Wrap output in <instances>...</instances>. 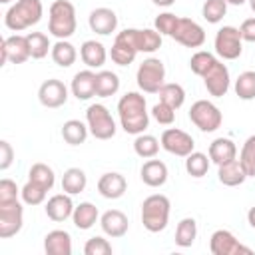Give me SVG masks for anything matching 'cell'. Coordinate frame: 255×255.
Masks as SVG:
<instances>
[{"mask_svg": "<svg viewBox=\"0 0 255 255\" xmlns=\"http://www.w3.org/2000/svg\"><path fill=\"white\" fill-rule=\"evenodd\" d=\"M118 116H120V126L126 133L139 135L147 129L149 126V112L145 98L139 92H128L120 98L118 102Z\"/></svg>", "mask_w": 255, "mask_h": 255, "instance_id": "1", "label": "cell"}, {"mask_svg": "<svg viewBox=\"0 0 255 255\" xmlns=\"http://www.w3.org/2000/svg\"><path fill=\"white\" fill-rule=\"evenodd\" d=\"M78 26L76 8L70 0H54L48 10V32L58 40H68L74 36Z\"/></svg>", "mask_w": 255, "mask_h": 255, "instance_id": "2", "label": "cell"}, {"mask_svg": "<svg viewBox=\"0 0 255 255\" xmlns=\"http://www.w3.org/2000/svg\"><path fill=\"white\" fill-rule=\"evenodd\" d=\"M44 6L40 0H16L4 14V24L12 32H22L42 20Z\"/></svg>", "mask_w": 255, "mask_h": 255, "instance_id": "3", "label": "cell"}, {"mask_svg": "<svg viewBox=\"0 0 255 255\" xmlns=\"http://www.w3.org/2000/svg\"><path fill=\"white\" fill-rule=\"evenodd\" d=\"M171 203L163 193H153L141 203V223L149 233H159L167 227Z\"/></svg>", "mask_w": 255, "mask_h": 255, "instance_id": "4", "label": "cell"}, {"mask_svg": "<svg viewBox=\"0 0 255 255\" xmlns=\"http://www.w3.org/2000/svg\"><path fill=\"white\" fill-rule=\"evenodd\" d=\"M189 120H191V124L199 131L211 133V131H215V129L221 128L223 114H221V110L213 102H209V100H197L189 108Z\"/></svg>", "mask_w": 255, "mask_h": 255, "instance_id": "5", "label": "cell"}, {"mask_svg": "<svg viewBox=\"0 0 255 255\" xmlns=\"http://www.w3.org/2000/svg\"><path fill=\"white\" fill-rule=\"evenodd\" d=\"M137 88L145 94H157L165 84V66L159 58H145L135 72Z\"/></svg>", "mask_w": 255, "mask_h": 255, "instance_id": "6", "label": "cell"}, {"mask_svg": "<svg viewBox=\"0 0 255 255\" xmlns=\"http://www.w3.org/2000/svg\"><path fill=\"white\" fill-rule=\"evenodd\" d=\"M86 124L96 139H112L116 135V122L104 104H92L86 110Z\"/></svg>", "mask_w": 255, "mask_h": 255, "instance_id": "7", "label": "cell"}, {"mask_svg": "<svg viewBox=\"0 0 255 255\" xmlns=\"http://www.w3.org/2000/svg\"><path fill=\"white\" fill-rule=\"evenodd\" d=\"M118 36L122 40H126L137 54H153L155 50H159L161 46V34L155 28H126L122 32H118Z\"/></svg>", "mask_w": 255, "mask_h": 255, "instance_id": "8", "label": "cell"}, {"mask_svg": "<svg viewBox=\"0 0 255 255\" xmlns=\"http://www.w3.org/2000/svg\"><path fill=\"white\" fill-rule=\"evenodd\" d=\"M215 54L223 60H237L243 52V38L239 28L235 26H223L217 30L215 40H213Z\"/></svg>", "mask_w": 255, "mask_h": 255, "instance_id": "9", "label": "cell"}, {"mask_svg": "<svg viewBox=\"0 0 255 255\" xmlns=\"http://www.w3.org/2000/svg\"><path fill=\"white\" fill-rule=\"evenodd\" d=\"M159 143H161V147L167 153L177 155V157H187L195 149L193 137L187 131L179 129V128H167V129H163V133L159 137Z\"/></svg>", "mask_w": 255, "mask_h": 255, "instance_id": "10", "label": "cell"}, {"mask_svg": "<svg viewBox=\"0 0 255 255\" xmlns=\"http://www.w3.org/2000/svg\"><path fill=\"white\" fill-rule=\"evenodd\" d=\"M24 225V207L16 201L0 203V239L14 237Z\"/></svg>", "mask_w": 255, "mask_h": 255, "instance_id": "11", "label": "cell"}, {"mask_svg": "<svg viewBox=\"0 0 255 255\" xmlns=\"http://www.w3.org/2000/svg\"><path fill=\"white\" fill-rule=\"evenodd\" d=\"M209 251L213 255H251L253 251L239 243L229 229H217L209 237Z\"/></svg>", "mask_w": 255, "mask_h": 255, "instance_id": "12", "label": "cell"}, {"mask_svg": "<svg viewBox=\"0 0 255 255\" xmlns=\"http://www.w3.org/2000/svg\"><path fill=\"white\" fill-rule=\"evenodd\" d=\"M201 80H203L205 90H207L209 96H213V98H223V96L229 92V86H231L229 70H227V66H225L221 60H215L213 66L201 76Z\"/></svg>", "mask_w": 255, "mask_h": 255, "instance_id": "13", "label": "cell"}, {"mask_svg": "<svg viewBox=\"0 0 255 255\" xmlns=\"http://www.w3.org/2000/svg\"><path fill=\"white\" fill-rule=\"evenodd\" d=\"M171 38L175 42H179L181 46H185V48H199L205 42V30L195 20L179 16L177 26H175Z\"/></svg>", "mask_w": 255, "mask_h": 255, "instance_id": "14", "label": "cell"}, {"mask_svg": "<svg viewBox=\"0 0 255 255\" xmlns=\"http://www.w3.org/2000/svg\"><path fill=\"white\" fill-rule=\"evenodd\" d=\"M2 66L4 64H24L30 56V44H28V38L22 36V34H12L8 38L2 40Z\"/></svg>", "mask_w": 255, "mask_h": 255, "instance_id": "15", "label": "cell"}, {"mask_svg": "<svg viewBox=\"0 0 255 255\" xmlns=\"http://www.w3.org/2000/svg\"><path fill=\"white\" fill-rule=\"evenodd\" d=\"M38 100L44 108H60L68 102V88L62 80H56V78H50L46 82L40 84L38 88Z\"/></svg>", "mask_w": 255, "mask_h": 255, "instance_id": "16", "label": "cell"}, {"mask_svg": "<svg viewBox=\"0 0 255 255\" xmlns=\"http://www.w3.org/2000/svg\"><path fill=\"white\" fill-rule=\"evenodd\" d=\"M88 26H90L92 32H96L100 36H110L118 28V16H116V12L112 8L100 6V8H94L90 12Z\"/></svg>", "mask_w": 255, "mask_h": 255, "instance_id": "17", "label": "cell"}, {"mask_svg": "<svg viewBox=\"0 0 255 255\" xmlns=\"http://www.w3.org/2000/svg\"><path fill=\"white\" fill-rule=\"evenodd\" d=\"M100 225H102V231L112 237V239H120L128 233L129 229V221H128V215L120 209H108L100 215Z\"/></svg>", "mask_w": 255, "mask_h": 255, "instance_id": "18", "label": "cell"}, {"mask_svg": "<svg viewBox=\"0 0 255 255\" xmlns=\"http://www.w3.org/2000/svg\"><path fill=\"white\" fill-rule=\"evenodd\" d=\"M74 207H76V205H74V201H72V195L64 191V193L52 195V197L46 201L44 211H46L48 219H52V221H56V223H62V221H66L68 217H72Z\"/></svg>", "mask_w": 255, "mask_h": 255, "instance_id": "19", "label": "cell"}, {"mask_svg": "<svg viewBox=\"0 0 255 255\" xmlns=\"http://www.w3.org/2000/svg\"><path fill=\"white\" fill-rule=\"evenodd\" d=\"M128 189V181L118 171H108L98 179V191L106 199H120Z\"/></svg>", "mask_w": 255, "mask_h": 255, "instance_id": "20", "label": "cell"}, {"mask_svg": "<svg viewBox=\"0 0 255 255\" xmlns=\"http://www.w3.org/2000/svg\"><path fill=\"white\" fill-rule=\"evenodd\" d=\"M44 251L48 255H72V235L66 229H52L44 237Z\"/></svg>", "mask_w": 255, "mask_h": 255, "instance_id": "21", "label": "cell"}, {"mask_svg": "<svg viewBox=\"0 0 255 255\" xmlns=\"http://www.w3.org/2000/svg\"><path fill=\"white\" fill-rule=\"evenodd\" d=\"M70 92L74 98L86 102L96 96V74L92 70H82L72 78Z\"/></svg>", "mask_w": 255, "mask_h": 255, "instance_id": "22", "label": "cell"}, {"mask_svg": "<svg viewBox=\"0 0 255 255\" xmlns=\"http://www.w3.org/2000/svg\"><path fill=\"white\" fill-rule=\"evenodd\" d=\"M167 165L161 161V159H147L141 169H139V177L145 185L149 187H161L165 181H167Z\"/></svg>", "mask_w": 255, "mask_h": 255, "instance_id": "23", "label": "cell"}, {"mask_svg": "<svg viewBox=\"0 0 255 255\" xmlns=\"http://www.w3.org/2000/svg\"><path fill=\"white\" fill-rule=\"evenodd\" d=\"M217 167H219L217 169V179H219V183H223L227 187H237L247 179V171L243 169L239 157H235L227 163H221Z\"/></svg>", "mask_w": 255, "mask_h": 255, "instance_id": "24", "label": "cell"}, {"mask_svg": "<svg viewBox=\"0 0 255 255\" xmlns=\"http://www.w3.org/2000/svg\"><path fill=\"white\" fill-rule=\"evenodd\" d=\"M80 58L82 62L92 70V68H102L108 60V52H106V46L98 40H86L82 46H80Z\"/></svg>", "mask_w": 255, "mask_h": 255, "instance_id": "25", "label": "cell"}, {"mask_svg": "<svg viewBox=\"0 0 255 255\" xmlns=\"http://www.w3.org/2000/svg\"><path fill=\"white\" fill-rule=\"evenodd\" d=\"M207 155L215 165H221V163H227V161L237 157V145L229 137H215L209 143V153Z\"/></svg>", "mask_w": 255, "mask_h": 255, "instance_id": "26", "label": "cell"}, {"mask_svg": "<svg viewBox=\"0 0 255 255\" xmlns=\"http://www.w3.org/2000/svg\"><path fill=\"white\" fill-rule=\"evenodd\" d=\"M98 219H100V211H98V207H96L94 203H90V201H82L80 205L74 207L72 221H74V225H76L78 229L88 231V229H92V227L96 225Z\"/></svg>", "mask_w": 255, "mask_h": 255, "instance_id": "27", "label": "cell"}, {"mask_svg": "<svg viewBox=\"0 0 255 255\" xmlns=\"http://www.w3.org/2000/svg\"><path fill=\"white\" fill-rule=\"evenodd\" d=\"M88 185V175L84 169L80 167H68L62 175V191L70 193V195H78L86 189Z\"/></svg>", "mask_w": 255, "mask_h": 255, "instance_id": "28", "label": "cell"}, {"mask_svg": "<svg viewBox=\"0 0 255 255\" xmlns=\"http://www.w3.org/2000/svg\"><path fill=\"white\" fill-rule=\"evenodd\" d=\"M120 90V76L112 70H100L96 74V96L98 98H110L116 96Z\"/></svg>", "mask_w": 255, "mask_h": 255, "instance_id": "29", "label": "cell"}, {"mask_svg": "<svg viewBox=\"0 0 255 255\" xmlns=\"http://www.w3.org/2000/svg\"><path fill=\"white\" fill-rule=\"evenodd\" d=\"M52 60L56 66L60 68H70L76 58H78V52H76V46L68 40H58L56 44H52V52H50Z\"/></svg>", "mask_w": 255, "mask_h": 255, "instance_id": "30", "label": "cell"}, {"mask_svg": "<svg viewBox=\"0 0 255 255\" xmlns=\"http://www.w3.org/2000/svg\"><path fill=\"white\" fill-rule=\"evenodd\" d=\"M88 133H90L88 124H84L80 120H68L62 126V137L70 145H82L88 139Z\"/></svg>", "mask_w": 255, "mask_h": 255, "instance_id": "31", "label": "cell"}, {"mask_svg": "<svg viewBox=\"0 0 255 255\" xmlns=\"http://www.w3.org/2000/svg\"><path fill=\"white\" fill-rule=\"evenodd\" d=\"M197 237V223L193 217H183L175 227V245L177 247H191Z\"/></svg>", "mask_w": 255, "mask_h": 255, "instance_id": "32", "label": "cell"}, {"mask_svg": "<svg viewBox=\"0 0 255 255\" xmlns=\"http://www.w3.org/2000/svg\"><path fill=\"white\" fill-rule=\"evenodd\" d=\"M157 96H159V102H165L173 110H179L183 106V102H185V90L175 82H165L159 88Z\"/></svg>", "mask_w": 255, "mask_h": 255, "instance_id": "33", "label": "cell"}, {"mask_svg": "<svg viewBox=\"0 0 255 255\" xmlns=\"http://www.w3.org/2000/svg\"><path fill=\"white\" fill-rule=\"evenodd\" d=\"M159 139L155 137V135H151V133H139V135H135V139H133V151L139 155V157H143V159H151V157H155L157 155V151H159Z\"/></svg>", "mask_w": 255, "mask_h": 255, "instance_id": "34", "label": "cell"}, {"mask_svg": "<svg viewBox=\"0 0 255 255\" xmlns=\"http://www.w3.org/2000/svg\"><path fill=\"white\" fill-rule=\"evenodd\" d=\"M110 56H112V62H114V64H118V66H129V64L135 60L137 52H135L126 40H122V38L116 34V40H114V46H112V50H110Z\"/></svg>", "mask_w": 255, "mask_h": 255, "instance_id": "35", "label": "cell"}, {"mask_svg": "<svg viewBox=\"0 0 255 255\" xmlns=\"http://www.w3.org/2000/svg\"><path fill=\"white\" fill-rule=\"evenodd\" d=\"M28 179L40 183L42 187H46L50 191L54 187V183H56V173L48 163L38 161V163H32V167L28 169Z\"/></svg>", "mask_w": 255, "mask_h": 255, "instance_id": "36", "label": "cell"}, {"mask_svg": "<svg viewBox=\"0 0 255 255\" xmlns=\"http://www.w3.org/2000/svg\"><path fill=\"white\" fill-rule=\"evenodd\" d=\"M209 163H211L209 155H205V153L193 149V151L185 157V171H187L191 177L199 179V177H203V175L209 171Z\"/></svg>", "mask_w": 255, "mask_h": 255, "instance_id": "37", "label": "cell"}, {"mask_svg": "<svg viewBox=\"0 0 255 255\" xmlns=\"http://www.w3.org/2000/svg\"><path fill=\"white\" fill-rule=\"evenodd\" d=\"M235 94L239 100H255V70H245L235 80Z\"/></svg>", "mask_w": 255, "mask_h": 255, "instance_id": "38", "label": "cell"}, {"mask_svg": "<svg viewBox=\"0 0 255 255\" xmlns=\"http://www.w3.org/2000/svg\"><path fill=\"white\" fill-rule=\"evenodd\" d=\"M26 38L30 44V56L34 60H42L48 56V52H52L50 38L44 32H30V34H26Z\"/></svg>", "mask_w": 255, "mask_h": 255, "instance_id": "39", "label": "cell"}, {"mask_svg": "<svg viewBox=\"0 0 255 255\" xmlns=\"http://www.w3.org/2000/svg\"><path fill=\"white\" fill-rule=\"evenodd\" d=\"M46 193H48L46 187H42L36 181H30V179L20 189V197H22V201L26 205H40V203H44L46 201Z\"/></svg>", "mask_w": 255, "mask_h": 255, "instance_id": "40", "label": "cell"}, {"mask_svg": "<svg viewBox=\"0 0 255 255\" xmlns=\"http://www.w3.org/2000/svg\"><path fill=\"white\" fill-rule=\"evenodd\" d=\"M227 14V0H205L201 6V16L209 24H219Z\"/></svg>", "mask_w": 255, "mask_h": 255, "instance_id": "41", "label": "cell"}, {"mask_svg": "<svg viewBox=\"0 0 255 255\" xmlns=\"http://www.w3.org/2000/svg\"><path fill=\"white\" fill-rule=\"evenodd\" d=\"M239 161L247 171V177H255V133L249 135L239 151Z\"/></svg>", "mask_w": 255, "mask_h": 255, "instance_id": "42", "label": "cell"}, {"mask_svg": "<svg viewBox=\"0 0 255 255\" xmlns=\"http://www.w3.org/2000/svg\"><path fill=\"white\" fill-rule=\"evenodd\" d=\"M217 58L211 54V52H205V50H199V52H195L191 58H189V68H191V72L195 74V76H203L211 66H213V62H215Z\"/></svg>", "mask_w": 255, "mask_h": 255, "instance_id": "43", "label": "cell"}, {"mask_svg": "<svg viewBox=\"0 0 255 255\" xmlns=\"http://www.w3.org/2000/svg\"><path fill=\"white\" fill-rule=\"evenodd\" d=\"M112 251H114L112 243L106 237H100V235L90 237L86 241V245H84V253L86 255H112Z\"/></svg>", "mask_w": 255, "mask_h": 255, "instance_id": "44", "label": "cell"}, {"mask_svg": "<svg viewBox=\"0 0 255 255\" xmlns=\"http://www.w3.org/2000/svg\"><path fill=\"white\" fill-rule=\"evenodd\" d=\"M177 20H179V16H175L173 12H161V14L155 18L153 28H155L161 36H169V38H171L173 30H175V26H177Z\"/></svg>", "mask_w": 255, "mask_h": 255, "instance_id": "45", "label": "cell"}, {"mask_svg": "<svg viewBox=\"0 0 255 255\" xmlns=\"http://www.w3.org/2000/svg\"><path fill=\"white\" fill-rule=\"evenodd\" d=\"M151 116L157 124L161 126H171L173 120H175V110L171 106H167L165 102H157L153 108H151Z\"/></svg>", "mask_w": 255, "mask_h": 255, "instance_id": "46", "label": "cell"}, {"mask_svg": "<svg viewBox=\"0 0 255 255\" xmlns=\"http://www.w3.org/2000/svg\"><path fill=\"white\" fill-rule=\"evenodd\" d=\"M20 195V189L16 185V181L4 177L0 179V203H6V201H16Z\"/></svg>", "mask_w": 255, "mask_h": 255, "instance_id": "47", "label": "cell"}, {"mask_svg": "<svg viewBox=\"0 0 255 255\" xmlns=\"http://www.w3.org/2000/svg\"><path fill=\"white\" fill-rule=\"evenodd\" d=\"M12 161H14V149H12L10 141L2 139L0 141V169L6 171L12 165Z\"/></svg>", "mask_w": 255, "mask_h": 255, "instance_id": "48", "label": "cell"}, {"mask_svg": "<svg viewBox=\"0 0 255 255\" xmlns=\"http://www.w3.org/2000/svg\"><path fill=\"white\" fill-rule=\"evenodd\" d=\"M239 32H241L243 42H251V44H255V18H247V20H243L241 26H239Z\"/></svg>", "mask_w": 255, "mask_h": 255, "instance_id": "49", "label": "cell"}, {"mask_svg": "<svg viewBox=\"0 0 255 255\" xmlns=\"http://www.w3.org/2000/svg\"><path fill=\"white\" fill-rule=\"evenodd\" d=\"M247 223H249V225L255 229V205H253V207L247 211Z\"/></svg>", "mask_w": 255, "mask_h": 255, "instance_id": "50", "label": "cell"}, {"mask_svg": "<svg viewBox=\"0 0 255 255\" xmlns=\"http://www.w3.org/2000/svg\"><path fill=\"white\" fill-rule=\"evenodd\" d=\"M151 2H153L155 6H159V8H169L175 0H151Z\"/></svg>", "mask_w": 255, "mask_h": 255, "instance_id": "51", "label": "cell"}, {"mask_svg": "<svg viewBox=\"0 0 255 255\" xmlns=\"http://www.w3.org/2000/svg\"><path fill=\"white\" fill-rule=\"evenodd\" d=\"M247 0H227V4H231V6H241V4H245Z\"/></svg>", "mask_w": 255, "mask_h": 255, "instance_id": "52", "label": "cell"}, {"mask_svg": "<svg viewBox=\"0 0 255 255\" xmlns=\"http://www.w3.org/2000/svg\"><path fill=\"white\" fill-rule=\"evenodd\" d=\"M247 2H249V8L255 12V0H247Z\"/></svg>", "mask_w": 255, "mask_h": 255, "instance_id": "53", "label": "cell"}, {"mask_svg": "<svg viewBox=\"0 0 255 255\" xmlns=\"http://www.w3.org/2000/svg\"><path fill=\"white\" fill-rule=\"evenodd\" d=\"M0 2H2V4H8V2H10V0H0Z\"/></svg>", "mask_w": 255, "mask_h": 255, "instance_id": "54", "label": "cell"}]
</instances>
